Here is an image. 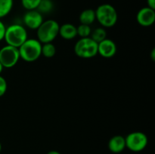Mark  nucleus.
Here are the masks:
<instances>
[{
  "instance_id": "a211bd4d",
  "label": "nucleus",
  "mask_w": 155,
  "mask_h": 154,
  "mask_svg": "<svg viewBox=\"0 0 155 154\" xmlns=\"http://www.w3.org/2000/svg\"><path fill=\"white\" fill-rule=\"evenodd\" d=\"M77 36H80V38H86L90 37L91 33H92V29L89 25H86V24H81L77 27Z\"/></svg>"
},
{
  "instance_id": "5701e85b",
  "label": "nucleus",
  "mask_w": 155,
  "mask_h": 154,
  "mask_svg": "<svg viewBox=\"0 0 155 154\" xmlns=\"http://www.w3.org/2000/svg\"><path fill=\"white\" fill-rule=\"evenodd\" d=\"M151 60H155V48H153L152 51H151Z\"/></svg>"
},
{
  "instance_id": "f8f14e48",
  "label": "nucleus",
  "mask_w": 155,
  "mask_h": 154,
  "mask_svg": "<svg viewBox=\"0 0 155 154\" xmlns=\"http://www.w3.org/2000/svg\"><path fill=\"white\" fill-rule=\"evenodd\" d=\"M58 35H60L61 37L66 40L74 39L77 36V27H75L74 24H69V23L63 24V25L60 26Z\"/></svg>"
},
{
  "instance_id": "dca6fc26",
  "label": "nucleus",
  "mask_w": 155,
  "mask_h": 154,
  "mask_svg": "<svg viewBox=\"0 0 155 154\" xmlns=\"http://www.w3.org/2000/svg\"><path fill=\"white\" fill-rule=\"evenodd\" d=\"M56 54V48L52 42L42 44V55L47 58L54 57Z\"/></svg>"
},
{
  "instance_id": "4468645a",
  "label": "nucleus",
  "mask_w": 155,
  "mask_h": 154,
  "mask_svg": "<svg viewBox=\"0 0 155 154\" xmlns=\"http://www.w3.org/2000/svg\"><path fill=\"white\" fill-rule=\"evenodd\" d=\"M14 0H0V19L9 14L13 8Z\"/></svg>"
},
{
  "instance_id": "9d476101",
  "label": "nucleus",
  "mask_w": 155,
  "mask_h": 154,
  "mask_svg": "<svg viewBox=\"0 0 155 154\" xmlns=\"http://www.w3.org/2000/svg\"><path fill=\"white\" fill-rule=\"evenodd\" d=\"M116 43L110 39H105L98 43V54L104 58H110L117 53Z\"/></svg>"
},
{
  "instance_id": "f03ea898",
  "label": "nucleus",
  "mask_w": 155,
  "mask_h": 154,
  "mask_svg": "<svg viewBox=\"0 0 155 154\" xmlns=\"http://www.w3.org/2000/svg\"><path fill=\"white\" fill-rule=\"evenodd\" d=\"M95 11V18L104 28H110L114 27L117 22V11L111 5H100Z\"/></svg>"
},
{
  "instance_id": "f257e3e1",
  "label": "nucleus",
  "mask_w": 155,
  "mask_h": 154,
  "mask_svg": "<svg viewBox=\"0 0 155 154\" xmlns=\"http://www.w3.org/2000/svg\"><path fill=\"white\" fill-rule=\"evenodd\" d=\"M20 57L26 62H34L42 55V43L38 39H27L18 48Z\"/></svg>"
},
{
  "instance_id": "7ed1b4c3",
  "label": "nucleus",
  "mask_w": 155,
  "mask_h": 154,
  "mask_svg": "<svg viewBox=\"0 0 155 154\" xmlns=\"http://www.w3.org/2000/svg\"><path fill=\"white\" fill-rule=\"evenodd\" d=\"M27 39V31L24 26L14 24L6 27L4 40L7 45L19 48Z\"/></svg>"
},
{
  "instance_id": "4be33fe9",
  "label": "nucleus",
  "mask_w": 155,
  "mask_h": 154,
  "mask_svg": "<svg viewBox=\"0 0 155 154\" xmlns=\"http://www.w3.org/2000/svg\"><path fill=\"white\" fill-rule=\"evenodd\" d=\"M147 5L148 7L155 10V0H147Z\"/></svg>"
},
{
  "instance_id": "9b49d317",
  "label": "nucleus",
  "mask_w": 155,
  "mask_h": 154,
  "mask_svg": "<svg viewBox=\"0 0 155 154\" xmlns=\"http://www.w3.org/2000/svg\"><path fill=\"white\" fill-rule=\"evenodd\" d=\"M126 148L125 137L122 135L113 136L108 141V149L113 153H120Z\"/></svg>"
},
{
  "instance_id": "f3484780",
  "label": "nucleus",
  "mask_w": 155,
  "mask_h": 154,
  "mask_svg": "<svg viewBox=\"0 0 155 154\" xmlns=\"http://www.w3.org/2000/svg\"><path fill=\"white\" fill-rule=\"evenodd\" d=\"M54 8V3L51 0H41L36 10L41 14H48Z\"/></svg>"
},
{
  "instance_id": "423d86ee",
  "label": "nucleus",
  "mask_w": 155,
  "mask_h": 154,
  "mask_svg": "<svg viewBox=\"0 0 155 154\" xmlns=\"http://www.w3.org/2000/svg\"><path fill=\"white\" fill-rule=\"evenodd\" d=\"M126 148L133 152H138L144 150L148 143V138L142 131H133L125 137Z\"/></svg>"
},
{
  "instance_id": "412c9836",
  "label": "nucleus",
  "mask_w": 155,
  "mask_h": 154,
  "mask_svg": "<svg viewBox=\"0 0 155 154\" xmlns=\"http://www.w3.org/2000/svg\"><path fill=\"white\" fill-rule=\"evenodd\" d=\"M5 30H6L5 25L4 23L2 21V20L0 19V42L4 39L5 33Z\"/></svg>"
},
{
  "instance_id": "0eeeda50",
  "label": "nucleus",
  "mask_w": 155,
  "mask_h": 154,
  "mask_svg": "<svg viewBox=\"0 0 155 154\" xmlns=\"http://www.w3.org/2000/svg\"><path fill=\"white\" fill-rule=\"evenodd\" d=\"M18 48L6 45L0 49V62L4 68H12L20 60Z\"/></svg>"
},
{
  "instance_id": "1a4fd4ad",
  "label": "nucleus",
  "mask_w": 155,
  "mask_h": 154,
  "mask_svg": "<svg viewBox=\"0 0 155 154\" xmlns=\"http://www.w3.org/2000/svg\"><path fill=\"white\" fill-rule=\"evenodd\" d=\"M136 20L139 25L142 27H150L155 21V10L149 7H144L138 11Z\"/></svg>"
},
{
  "instance_id": "b1692460",
  "label": "nucleus",
  "mask_w": 155,
  "mask_h": 154,
  "mask_svg": "<svg viewBox=\"0 0 155 154\" xmlns=\"http://www.w3.org/2000/svg\"><path fill=\"white\" fill-rule=\"evenodd\" d=\"M47 154H61V153L57 150H51L49 151V152H47Z\"/></svg>"
},
{
  "instance_id": "aec40b11",
  "label": "nucleus",
  "mask_w": 155,
  "mask_h": 154,
  "mask_svg": "<svg viewBox=\"0 0 155 154\" xmlns=\"http://www.w3.org/2000/svg\"><path fill=\"white\" fill-rule=\"evenodd\" d=\"M8 84L5 79L0 75V98L5 95V94L7 91Z\"/></svg>"
},
{
  "instance_id": "393cba45",
  "label": "nucleus",
  "mask_w": 155,
  "mask_h": 154,
  "mask_svg": "<svg viewBox=\"0 0 155 154\" xmlns=\"http://www.w3.org/2000/svg\"><path fill=\"white\" fill-rule=\"evenodd\" d=\"M3 69H4V67H3V66L2 65L1 62H0V75H1L2 72V70H3Z\"/></svg>"
},
{
  "instance_id": "6e6552de",
  "label": "nucleus",
  "mask_w": 155,
  "mask_h": 154,
  "mask_svg": "<svg viewBox=\"0 0 155 154\" xmlns=\"http://www.w3.org/2000/svg\"><path fill=\"white\" fill-rule=\"evenodd\" d=\"M24 24L30 30H37L43 22V17L37 10L27 11L23 18Z\"/></svg>"
},
{
  "instance_id": "2eb2a0df",
  "label": "nucleus",
  "mask_w": 155,
  "mask_h": 154,
  "mask_svg": "<svg viewBox=\"0 0 155 154\" xmlns=\"http://www.w3.org/2000/svg\"><path fill=\"white\" fill-rule=\"evenodd\" d=\"M90 38H92L95 42L99 43L101 41L107 39V31L104 27H98L92 31Z\"/></svg>"
},
{
  "instance_id": "39448f33",
  "label": "nucleus",
  "mask_w": 155,
  "mask_h": 154,
  "mask_svg": "<svg viewBox=\"0 0 155 154\" xmlns=\"http://www.w3.org/2000/svg\"><path fill=\"white\" fill-rule=\"evenodd\" d=\"M74 53L81 58H92L98 54V43L90 37L80 38L74 45Z\"/></svg>"
},
{
  "instance_id": "6ab92c4d",
  "label": "nucleus",
  "mask_w": 155,
  "mask_h": 154,
  "mask_svg": "<svg viewBox=\"0 0 155 154\" xmlns=\"http://www.w3.org/2000/svg\"><path fill=\"white\" fill-rule=\"evenodd\" d=\"M41 0H21L23 7L27 11L36 10Z\"/></svg>"
},
{
  "instance_id": "a878e982",
  "label": "nucleus",
  "mask_w": 155,
  "mask_h": 154,
  "mask_svg": "<svg viewBox=\"0 0 155 154\" xmlns=\"http://www.w3.org/2000/svg\"><path fill=\"white\" fill-rule=\"evenodd\" d=\"M2 143H1V142H0V152H1V151H2Z\"/></svg>"
},
{
  "instance_id": "20e7f679",
  "label": "nucleus",
  "mask_w": 155,
  "mask_h": 154,
  "mask_svg": "<svg viewBox=\"0 0 155 154\" xmlns=\"http://www.w3.org/2000/svg\"><path fill=\"white\" fill-rule=\"evenodd\" d=\"M60 25L52 19L43 21L39 28L36 30L37 39L42 44L52 42L59 33Z\"/></svg>"
},
{
  "instance_id": "ddd939ff",
  "label": "nucleus",
  "mask_w": 155,
  "mask_h": 154,
  "mask_svg": "<svg viewBox=\"0 0 155 154\" xmlns=\"http://www.w3.org/2000/svg\"><path fill=\"white\" fill-rule=\"evenodd\" d=\"M79 20H80V22L81 24H86V25L90 26L96 20L95 10L92 8H88L83 10L80 13Z\"/></svg>"
}]
</instances>
